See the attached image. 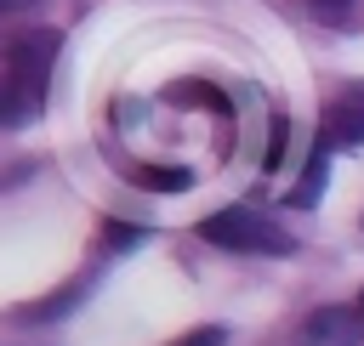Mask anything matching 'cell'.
<instances>
[{
  "instance_id": "cell-2",
  "label": "cell",
  "mask_w": 364,
  "mask_h": 346,
  "mask_svg": "<svg viewBox=\"0 0 364 346\" xmlns=\"http://www.w3.org/2000/svg\"><path fill=\"white\" fill-rule=\"evenodd\" d=\"M199 238L216 244V250H245V255H290V250H296V238H290L273 216H262V210H250V204L210 210V216L199 221Z\"/></svg>"
},
{
  "instance_id": "cell-10",
  "label": "cell",
  "mask_w": 364,
  "mask_h": 346,
  "mask_svg": "<svg viewBox=\"0 0 364 346\" xmlns=\"http://www.w3.org/2000/svg\"><path fill=\"white\" fill-rule=\"evenodd\" d=\"M222 340H228L222 329H193V335H188V340H176V346H222Z\"/></svg>"
},
{
  "instance_id": "cell-3",
  "label": "cell",
  "mask_w": 364,
  "mask_h": 346,
  "mask_svg": "<svg viewBox=\"0 0 364 346\" xmlns=\"http://www.w3.org/2000/svg\"><path fill=\"white\" fill-rule=\"evenodd\" d=\"M318 142H324L330 153L364 142V79H353V85H341V91L330 96V108H324V119H318Z\"/></svg>"
},
{
  "instance_id": "cell-6",
  "label": "cell",
  "mask_w": 364,
  "mask_h": 346,
  "mask_svg": "<svg viewBox=\"0 0 364 346\" xmlns=\"http://www.w3.org/2000/svg\"><path fill=\"white\" fill-rule=\"evenodd\" d=\"M324 170H330V147H324V142H313V153H307V170H301V182L290 187V204H296V210H307V204L324 193Z\"/></svg>"
},
{
  "instance_id": "cell-9",
  "label": "cell",
  "mask_w": 364,
  "mask_h": 346,
  "mask_svg": "<svg viewBox=\"0 0 364 346\" xmlns=\"http://www.w3.org/2000/svg\"><path fill=\"white\" fill-rule=\"evenodd\" d=\"M102 238H108L114 250H125V244H136V238H142V227H125V221H108V227H102Z\"/></svg>"
},
{
  "instance_id": "cell-1",
  "label": "cell",
  "mask_w": 364,
  "mask_h": 346,
  "mask_svg": "<svg viewBox=\"0 0 364 346\" xmlns=\"http://www.w3.org/2000/svg\"><path fill=\"white\" fill-rule=\"evenodd\" d=\"M57 45H63L57 28H28V34L6 40V57H0V119L6 125L28 119L46 102V79H51Z\"/></svg>"
},
{
  "instance_id": "cell-8",
  "label": "cell",
  "mask_w": 364,
  "mask_h": 346,
  "mask_svg": "<svg viewBox=\"0 0 364 346\" xmlns=\"http://www.w3.org/2000/svg\"><path fill=\"white\" fill-rule=\"evenodd\" d=\"M279 159H284V113L273 119V136H267V153H262V164H267V170H279Z\"/></svg>"
},
{
  "instance_id": "cell-5",
  "label": "cell",
  "mask_w": 364,
  "mask_h": 346,
  "mask_svg": "<svg viewBox=\"0 0 364 346\" xmlns=\"http://www.w3.org/2000/svg\"><path fill=\"white\" fill-rule=\"evenodd\" d=\"M165 102H176V108H210V113L233 119V102H228L216 85H205V79H182V85H171V91H165Z\"/></svg>"
},
{
  "instance_id": "cell-4",
  "label": "cell",
  "mask_w": 364,
  "mask_h": 346,
  "mask_svg": "<svg viewBox=\"0 0 364 346\" xmlns=\"http://www.w3.org/2000/svg\"><path fill=\"white\" fill-rule=\"evenodd\" d=\"M358 318L364 312H347V306H324L301 323V346H358Z\"/></svg>"
},
{
  "instance_id": "cell-11",
  "label": "cell",
  "mask_w": 364,
  "mask_h": 346,
  "mask_svg": "<svg viewBox=\"0 0 364 346\" xmlns=\"http://www.w3.org/2000/svg\"><path fill=\"white\" fill-rule=\"evenodd\" d=\"M358 312H364V295H358Z\"/></svg>"
},
{
  "instance_id": "cell-7",
  "label": "cell",
  "mask_w": 364,
  "mask_h": 346,
  "mask_svg": "<svg viewBox=\"0 0 364 346\" xmlns=\"http://www.w3.org/2000/svg\"><path fill=\"white\" fill-rule=\"evenodd\" d=\"M131 182H136V187H154V193H188V187H193V176H188L182 164H136Z\"/></svg>"
}]
</instances>
